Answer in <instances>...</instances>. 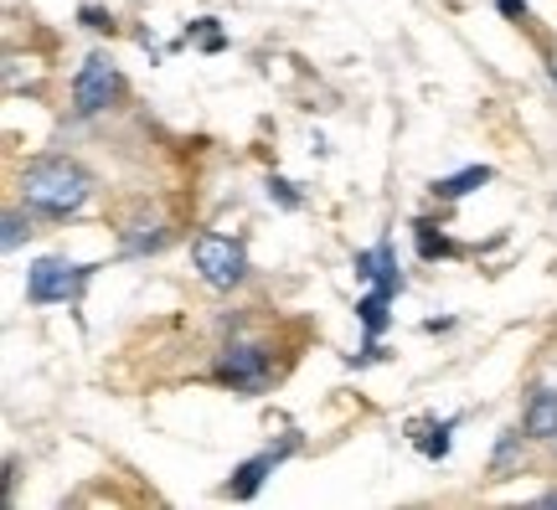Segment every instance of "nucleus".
Segmentation results:
<instances>
[{"mask_svg":"<svg viewBox=\"0 0 557 510\" xmlns=\"http://www.w3.org/2000/svg\"><path fill=\"white\" fill-rule=\"evenodd\" d=\"M16 197L37 216L67 222V216H78L94 201V176L67 156H32L16 171Z\"/></svg>","mask_w":557,"mask_h":510,"instance_id":"nucleus-1","label":"nucleus"},{"mask_svg":"<svg viewBox=\"0 0 557 510\" xmlns=\"http://www.w3.org/2000/svg\"><path fill=\"white\" fill-rule=\"evenodd\" d=\"M274 346L269 340H227L212 361V382L233 397H259L274 387Z\"/></svg>","mask_w":557,"mask_h":510,"instance_id":"nucleus-2","label":"nucleus"},{"mask_svg":"<svg viewBox=\"0 0 557 510\" xmlns=\"http://www.w3.org/2000/svg\"><path fill=\"white\" fill-rule=\"evenodd\" d=\"M191 269L207 289H238L243 278H248V248H243L238 237L227 233H197L191 237Z\"/></svg>","mask_w":557,"mask_h":510,"instance_id":"nucleus-3","label":"nucleus"},{"mask_svg":"<svg viewBox=\"0 0 557 510\" xmlns=\"http://www.w3.org/2000/svg\"><path fill=\"white\" fill-rule=\"evenodd\" d=\"M114 103H124V73L109 52H88L83 67L73 73V114L78 119H99Z\"/></svg>","mask_w":557,"mask_h":510,"instance_id":"nucleus-4","label":"nucleus"},{"mask_svg":"<svg viewBox=\"0 0 557 510\" xmlns=\"http://www.w3.org/2000/svg\"><path fill=\"white\" fill-rule=\"evenodd\" d=\"M99 274V263H67V258H37L26 269V304H67V299L83 295V284Z\"/></svg>","mask_w":557,"mask_h":510,"instance_id":"nucleus-5","label":"nucleus"},{"mask_svg":"<svg viewBox=\"0 0 557 510\" xmlns=\"http://www.w3.org/2000/svg\"><path fill=\"white\" fill-rule=\"evenodd\" d=\"M289 453H299V433H284L278 444L259 449L253 459H243L238 470H233V480L222 485V495H227V500H253V495H259L263 485H269V474H274L278 464L289 459Z\"/></svg>","mask_w":557,"mask_h":510,"instance_id":"nucleus-6","label":"nucleus"},{"mask_svg":"<svg viewBox=\"0 0 557 510\" xmlns=\"http://www.w3.org/2000/svg\"><path fill=\"white\" fill-rule=\"evenodd\" d=\"M171 242V227L165 216L150 212V207H135L129 216H120V253L124 258H150Z\"/></svg>","mask_w":557,"mask_h":510,"instance_id":"nucleus-7","label":"nucleus"},{"mask_svg":"<svg viewBox=\"0 0 557 510\" xmlns=\"http://www.w3.org/2000/svg\"><path fill=\"white\" fill-rule=\"evenodd\" d=\"M351 269H357V278H367V284L387 289L393 299L408 289V278L398 274V258H393V237H382L377 248H361V253L351 258Z\"/></svg>","mask_w":557,"mask_h":510,"instance_id":"nucleus-8","label":"nucleus"},{"mask_svg":"<svg viewBox=\"0 0 557 510\" xmlns=\"http://www.w3.org/2000/svg\"><path fill=\"white\" fill-rule=\"evenodd\" d=\"M521 428L532 444H557V387H532L527 408H521Z\"/></svg>","mask_w":557,"mask_h":510,"instance_id":"nucleus-9","label":"nucleus"},{"mask_svg":"<svg viewBox=\"0 0 557 510\" xmlns=\"http://www.w3.org/2000/svg\"><path fill=\"white\" fill-rule=\"evenodd\" d=\"M527 428H500L496 449H491V474L496 480H511V474H521V459H527Z\"/></svg>","mask_w":557,"mask_h":510,"instance_id":"nucleus-10","label":"nucleus"},{"mask_svg":"<svg viewBox=\"0 0 557 510\" xmlns=\"http://www.w3.org/2000/svg\"><path fill=\"white\" fill-rule=\"evenodd\" d=\"M491 181H496L491 165H465V171H455V176L434 181V197L438 201H459V197H470V191H480V186H491Z\"/></svg>","mask_w":557,"mask_h":510,"instance_id":"nucleus-11","label":"nucleus"},{"mask_svg":"<svg viewBox=\"0 0 557 510\" xmlns=\"http://www.w3.org/2000/svg\"><path fill=\"white\" fill-rule=\"evenodd\" d=\"M413 242H418V258H423V263H438V258L459 253L455 242H449V233L438 227L434 216H413Z\"/></svg>","mask_w":557,"mask_h":510,"instance_id":"nucleus-12","label":"nucleus"},{"mask_svg":"<svg viewBox=\"0 0 557 510\" xmlns=\"http://www.w3.org/2000/svg\"><path fill=\"white\" fill-rule=\"evenodd\" d=\"M32 207H26V201H11V207H5V233H0V248H5V253H16L21 242H32V233H37V227H32Z\"/></svg>","mask_w":557,"mask_h":510,"instance_id":"nucleus-13","label":"nucleus"},{"mask_svg":"<svg viewBox=\"0 0 557 510\" xmlns=\"http://www.w3.org/2000/svg\"><path fill=\"white\" fill-rule=\"evenodd\" d=\"M387 304H393V295L372 284V289H367V295L357 299V320H361V331H367V335H382V331H387Z\"/></svg>","mask_w":557,"mask_h":510,"instance_id":"nucleus-14","label":"nucleus"},{"mask_svg":"<svg viewBox=\"0 0 557 510\" xmlns=\"http://www.w3.org/2000/svg\"><path fill=\"white\" fill-rule=\"evenodd\" d=\"M191 37L201 41V52H222V47H227V37L218 32V21H212V16L191 21V26H186V41H191Z\"/></svg>","mask_w":557,"mask_h":510,"instance_id":"nucleus-15","label":"nucleus"},{"mask_svg":"<svg viewBox=\"0 0 557 510\" xmlns=\"http://www.w3.org/2000/svg\"><path fill=\"white\" fill-rule=\"evenodd\" d=\"M263 186H269V201H274V207H284V212H299V207H305V197H299V191H295V181L269 176V181H263Z\"/></svg>","mask_w":557,"mask_h":510,"instance_id":"nucleus-16","label":"nucleus"},{"mask_svg":"<svg viewBox=\"0 0 557 510\" xmlns=\"http://www.w3.org/2000/svg\"><path fill=\"white\" fill-rule=\"evenodd\" d=\"M78 21L88 26V32H109V37L120 32V21H114V11H103V5H94V0H88V5H78Z\"/></svg>","mask_w":557,"mask_h":510,"instance_id":"nucleus-17","label":"nucleus"},{"mask_svg":"<svg viewBox=\"0 0 557 510\" xmlns=\"http://www.w3.org/2000/svg\"><path fill=\"white\" fill-rule=\"evenodd\" d=\"M496 11L511 21V26H532V5H527V0H496Z\"/></svg>","mask_w":557,"mask_h":510,"instance_id":"nucleus-18","label":"nucleus"},{"mask_svg":"<svg viewBox=\"0 0 557 510\" xmlns=\"http://www.w3.org/2000/svg\"><path fill=\"white\" fill-rule=\"evenodd\" d=\"M16 474H21V464L16 459H5V500H16Z\"/></svg>","mask_w":557,"mask_h":510,"instance_id":"nucleus-19","label":"nucleus"},{"mask_svg":"<svg viewBox=\"0 0 557 510\" xmlns=\"http://www.w3.org/2000/svg\"><path fill=\"white\" fill-rule=\"evenodd\" d=\"M537 506H547V510H557V485H547V490L537 495Z\"/></svg>","mask_w":557,"mask_h":510,"instance_id":"nucleus-20","label":"nucleus"},{"mask_svg":"<svg viewBox=\"0 0 557 510\" xmlns=\"http://www.w3.org/2000/svg\"><path fill=\"white\" fill-rule=\"evenodd\" d=\"M547 78H553V88H557V58L547 52Z\"/></svg>","mask_w":557,"mask_h":510,"instance_id":"nucleus-21","label":"nucleus"},{"mask_svg":"<svg viewBox=\"0 0 557 510\" xmlns=\"http://www.w3.org/2000/svg\"><path fill=\"white\" fill-rule=\"evenodd\" d=\"M553 453H557V444H553Z\"/></svg>","mask_w":557,"mask_h":510,"instance_id":"nucleus-22","label":"nucleus"}]
</instances>
